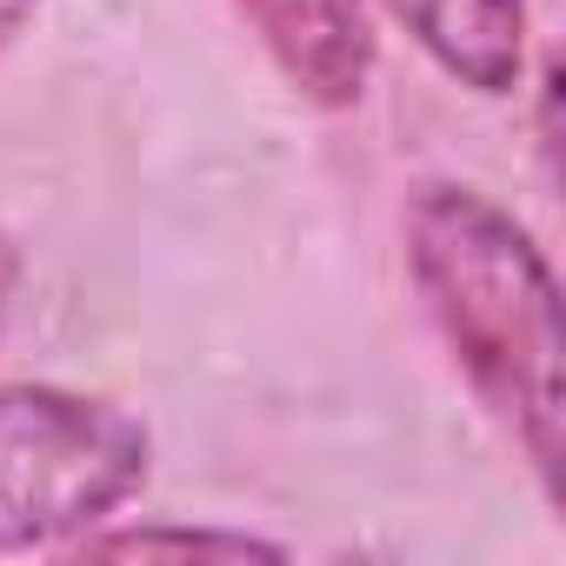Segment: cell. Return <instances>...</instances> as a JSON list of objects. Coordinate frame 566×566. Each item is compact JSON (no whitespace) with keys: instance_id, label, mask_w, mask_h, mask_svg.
Returning <instances> with one entry per match:
<instances>
[{"instance_id":"6da1fadb","label":"cell","mask_w":566,"mask_h":566,"mask_svg":"<svg viewBox=\"0 0 566 566\" xmlns=\"http://www.w3.org/2000/svg\"><path fill=\"white\" fill-rule=\"evenodd\" d=\"M407 273L453 374L513 433L546 500H559L566 340H559V280L539 240L480 187L427 180L407 200Z\"/></svg>"},{"instance_id":"7a4b0ae2","label":"cell","mask_w":566,"mask_h":566,"mask_svg":"<svg viewBox=\"0 0 566 566\" xmlns=\"http://www.w3.org/2000/svg\"><path fill=\"white\" fill-rule=\"evenodd\" d=\"M154 467L147 427L74 387H0V553L74 546L107 526Z\"/></svg>"},{"instance_id":"3957f363","label":"cell","mask_w":566,"mask_h":566,"mask_svg":"<svg viewBox=\"0 0 566 566\" xmlns=\"http://www.w3.org/2000/svg\"><path fill=\"white\" fill-rule=\"evenodd\" d=\"M227 8L266 48V61L301 101L327 114L367 101L374 54H380L367 0H227Z\"/></svg>"},{"instance_id":"277c9868","label":"cell","mask_w":566,"mask_h":566,"mask_svg":"<svg viewBox=\"0 0 566 566\" xmlns=\"http://www.w3.org/2000/svg\"><path fill=\"white\" fill-rule=\"evenodd\" d=\"M407 41L467 94H513L526 67V0H387Z\"/></svg>"},{"instance_id":"5b68a950","label":"cell","mask_w":566,"mask_h":566,"mask_svg":"<svg viewBox=\"0 0 566 566\" xmlns=\"http://www.w3.org/2000/svg\"><path fill=\"white\" fill-rule=\"evenodd\" d=\"M81 559H287L280 539L240 526H94L74 539Z\"/></svg>"},{"instance_id":"8992f818","label":"cell","mask_w":566,"mask_h":566,"mask_svg":"<svg viewBox=\"0 0 566 566\" xmlns=\"http://www.w3.org/2000/svg\"><path fill=\"white\" fill-rule=\"evenodd\" d=\"M34 14H41V0H0V54H8V48L28 34Z\"/></svg>"},{"instance_id":"52a82bcc","label":"cell","mask_w":566,"mask_h":566,"mask_svg":"<svg viewBox=\"0 0 566 566\" xmlns=\"http://www.w3.org/2000/svg\"><path fill=\"white\" fill-rule=\"evenodd\" d=\"M8 294H14V240L0 233V307H8Z\"/></svg>"}]
</instances>
